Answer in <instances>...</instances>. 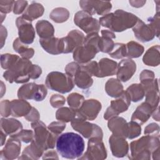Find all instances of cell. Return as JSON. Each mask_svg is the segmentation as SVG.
I'll use <instances>...</instances> for the list:
<instances>
[{
	"label": "cell",
	"instance_id": "cell-20",
	"mask_svg": "<svg viewBox=\"0 0 160 160\" xmlns=\"http://www.w3.org/2000/svg\"><path fill=\"white\" fill-rule=\"evenodd\" d=\"M109 54L112 58L116 59H119L125 57L126 56L127 54L126 46L124 44L116 43L114 45L112 51Z\"/></svg>",
	"mask_w": 160,
	"mask_h": 160
},
{
	"label": "cell",
	"instance_id": "cell-21",
	"mask_svg": "<svg viewBox=\"0 0 160 160\" xmlns=\"http://www.w3.org/2000/svg\"><path fill=\"white\" fill-rule=\"evenodd\" d=\"M69 105L73 110H78L82 106L83 102V97L79 94L72 93L68 97Z\"/></svg>",
	"mask_w": 160,
	"mask_h": 160
},
{
	"label": "cell",
	"instance_id": "cell-3",
	"mask_svg": "<svg viewBox=\"0 0 160 160\" xmlns=\"http://www.w3.org/2000/svg\"><path fill=\"white\" fill-rule=\"evenodd\" d=\"M46 83L49 89L62 93L71 91L74 87L72 77L58 72L49 73L46 78Z\"/></svg>",
	"mask_w": 160,
	"mask_h": 160
},
{
	"label": "cell",
	"instance_id": "cell-9",
	"mask_svg": "<svg viewBox=\"0 0 160 160\" xmlns=\"http://www.w3.org/2000/svg\"><path fill=\"white\" fill-rule=\"evenodd\" d=\"M84 38V35L81 31L77 30L71 31L68 36L62 38L64 44L63 52L68 53L74 51V48L81 45Z\"/></svg>",
	"mask_w": 160,
	"mask_h": 160
},
{
	"label": "cell",
	"instance_id": "cell-16",
	"mask_svg": "<svg viewBox=\"0 0 160 160\" xmlns=\"http://www.w3.org/2000/svg\"><path fill=\"white\" fill-rule=\"evenodd\" d=\"M1 130L6 134L11 136L16 134L17 131L22 128V124L16 119H1Z\"/></svg>",
	"mask_w": 160,
	"mask_h": 160
},
{
	"label": "cell",
	"instance_id": "cell-8",
	"mask_svg": "<svg viewBox=\"0 0 160 160\" xmlns=\"http://www.w3.org/2000/svg\"><path fill=\"white\" fill-rule=\"evenodd\" d=\"M84 155L88 156V159H104L106 158V151L101 139L96 138L89 139L88 149Z\"/></svg>",
	"mask_w": 160,
	"mask_h": 160
},
{
	"label": "cell",
	"instance_id": "cell-24",
	"mask_svg": "<svg viewBox=\"0 0 160 160\" xmlns=\"http://www.w3.org/2000/svg\"><path fill=\"white\" fill-rule=\"evenodd\" d=\"M106 91L107 93L109 94V96H110V94H111L113 89H117L118 91L122 92V86L121 84V82H119L118 81H117V79H111L106 83Z\"/></svg>",
	"mask_w": 160,
	"mask_h": 160
},
{
	"label": "cell",
	"instance_id": "cell-17",
	"mask_svg": "<svg viewBox=\"0 0 160 160\" xmlns=\"http://www.w3.org/2000/svg\"><path fill=\"white\" fill-rule=\"evenodd\" d=\"M37 32L41 39H48L53 36L54 28L51 23L46 21H39L36 24Z\"/></svg>",
	"mask_w": 160,
	"mask_h": 160
},
{
	"label": "cell",
	"instance_id": "cell-27",
	"mask_svg": "<svg viewBox=\"0 0 160 160\" xmlns=\"http://www.w3.org/2000/svg\"><path fill=\"white\" fill-rule=\"evenodd\" d=\"M65 128L66 124L57 122H54L49 124V126H48V128L56 135H58L59 133H61Z\"/></svg>",
	"mask_w": 160,
	"mask_h": 160
},
{
	"label": "cell",
	"instance_id": "cell-23",
	"mask_svg": "<svg viewBox=\"0 0 160 160\" xmlns=\"http://www.w3.org/2000/svg\"><path fill=\"white\" fill-rule=\"evenodd\" d=\"M19 59V56L14 54H2L1 66L4 69H9Z\"/></svg>",
	"mask_w": 160,
	"mask_h": 160
},
{
	"label": "cell",
	"instance_id": "cell-6",
	"mask_svg": "<svg viewBox=\"0 0 160 160\" xmlns=\"http://www.w3.org/2000/svg\"><path fill=\"white\" fill-rule=\"evenodd\" d=\"M29 21L22 17L18 18L16 21L17 27L19 29V39L22 42L26 44L32 43L35 36L34 28Z\"/></svg>",
	"mask_w": 160,
	"mask_h": 160
},
{
	"label": "cell",
	"instance_id": "cell-11",
	"mask_svg": "<svg viewBox=\"0 0 160 160\" xmlns=\"http://www.w3.org/2000/svg\"><path fill=\"white\" fill-rule=\"evenodd\" d=\"M39 42L42 47L49 53L58 54L64 52V44L62 39L48 38L41 39Z\"/></svg>",
	"mask_w": 160,
	"mask_h": 160
},
{
	"label": "cell",
	"instance_id": "cell-2",
	"mask_svg": "<svg viewBox=\"0 0 160 160\" xmlns=\"http://www.w3.org/2000/svg\"><path fill=\"white\" fill-rule=\"evenodd\" d=\"M138 19L134 14L118 9L114 13L101 18L99 24L114 31L120 32L133 26Z\"/></svg>",
	"mask_w": 160,
	"mask_h": 160
},
{
	"label": "cell",
	"instance_id": "cell-1",
	"mask_svg": "<svg viewBox=\"0 0 160 160\" xmlns=\"http://www.w3.org/2000/svg\"><path fill=\"white\" fill-rule=\"evenodd\" d=\"M85 147L82 138L74 132H65L56 139V149L63 158L73 159L82 156Z\"/></svg>",
	"mask_w": 160,
	"mask_h": 160
},
{
	"label": "cell",
	"instance_id": "cell-15",
	"mask_svg": "<svg viewBox=\"0 0 160 160\" xmlns=\"http://www.w3.org/2000/svg\"><path fill=\"white\" fill-rule=\"evenodd\" d=\"M117 139L119 146H118L112 136L109 138V143L111 144L112 154L113 156L117 157H123L127 154L128 151V142L122 138Z\"/></svg>",
	"mask_w": 160,
	"mask_h": 160
},
{
	"label": "cell",
	"instance_id": "cell-19",
	"mask_svg": "<svg viewBox=\"0 0 160 160\" xmlns=\"http://www.w3.org/2000/svg\"><path fill=\"white\" fill-rule=\"evenodd\" d=\"M76 112L73 109H69L68 108H63L59 109L56 112V118L59 121L64 122H69L71 121L74 117ZM73 120V119H72Z\"/></svg>",
	"mask_w": 160,
	"mask_h": 160
},
{
	"label": "cell",
	"instance_id": "cell-22",
	"mask_svg": "<svg viewBox=\"0 0 160 160\" xmlns=\"http://www.w3.org/2000/svg\"><path fill=\"white\" fill-rule=\"evenodd\" d=\"M14 49L19 53L24 58H29L33 56V49L32 48H27L24 46H19L18 39L17 38L13 44Z\"/></svg>",
	"mask_w": 160,
	"mask_h": 160
},
{
	"label": "cell",
	"instance_id": "cell-5",
	"mask_svg": "<svg viewBox=\"0 0 160 160\" xmlns=\"http://www.w3.org/2000/svg\"><path fill=\"white\" fill-rule=\"evenodd\" d=\"M74 23L86 33L98 32L99 23L97 19L92 18L91 14L84 11H80L74 16Z\"/></svg>",
	"mask_w": 160,
	"mask_h": 160
},
{
	"label": "cell",
	"instance_id": "cell-25",
	"mask_svg": "<svg viewBox=\"0 0 160 160\" xmlns=\"http://www.w3.org/2000/svg\"><path fill=\"white\" fill-rule=\"evenodd\" d=\"M128 138L129 139H132L139 136L141 134V127L139 124H136L132 122H131L128 124Z\"/></svg>",
	"mask_w": 160,
	"mask_h": 160
},
{
	"label": "cell",
	"instance_id": "cell-26",
	"mask_svg": "<svg viewBox=\"0 0 160 160\" xmlns=\"http://www.w3.org/2000/svg\"><path fill=\"white\" fill-rule=\"evenodd\" d=\"M11 137L16 138L18 139H20L23 142H29L32 141L33 136H32V132L31 131L24 130L19 132L18 134L11 136Z\"/></svg>",
	"mask_w": 160,
	"mask_h": 160
},
{
	"label": "cell",
	"instance_id": "cell-4",
	"mask_svg": "<svg viewBox=\"0 0 160 160\" xmlns=\"http://www.w3.org/2000/svg\"><path fill=\"white\" fill-rule=\"evenodd\" d=\"M47 90L42 84L29 83L22 86L19 89L18 96L25 99H33L35 101H42L46 96Z\"/></svg>",
	"mask_w": 160,
	"mask_h": 160
},
{
	"label": "cell",
	"instance_id": "cell-18",
	"mask_svg": "<svg viewBox=\"0 0 160 160\" xmlns=\"http://www.w3.org/2000/svg\"><path fill=\"white\" fill-rule=\"evenodd\" d=\"M128 48L126 56L128 58H138L143 52L144 48L137 42H130L127 44Z\"/></svg>",
	"mask_w": 160,
	"mask_h": 160
},
{
	"label": "cell",
	"instance_id": "cell-14",
	"mask_svg": "<svg viewBox=\"0 0 160 160\" xmlns=\"http://www.w3.org/2000/svg\"><path fill=\"white\" fill-rule=\"evenodd\" d=\"M11 104V114L16 117L25 116L31 108L28 102L23 100H13Z\"/></svg>",
	"mask_w": 160,
	"mask_h": 160
},
{
	"label": "cell",
	"instance_id": "cell-7",
	"mask_svg": "<svg viewBox=\"0 0 160 160\" xmlns=\"http://www.w3.org/2000/svg\"><path fill=\"white\" fill-rule=\"evenodd\" d=\"M101 104L98 101L94 99H88L84 102L81 107L78 109V114L81 118L93 120L96 118L98 111L91 109H100Z\"/></svg>",
	"mask_w": 160,
	"mask_h": 160
},
{
	"label": "cell",
	"instance_id": "cell-12",
	"mask_svg": "<svg viewBox=\"0 0 160 160\" xmlns=\"http://www.w3.org/2000/svg\"><path fill=\"white\" fill-rule=\"evenodd\" d=\"M21 149V143L18 139L11 137V139L7 142L6 146L2 150L1 153H4L6 159H14L16 158L19 155Z\"/></svg>",
	"mask_w": 160,
	"mask_h": 160
},
{
	"label": "cell",
	"instance_id": "cell-10",
	"mask_svg": "<svg viewBox=\"0 0 160 160\" xmlns=\"http://www.w3.org/2000/svg\"><path fill=\"white\" fill-rule=\"evenodd\" d=\"M136 71V63L129 59H124L118 66L117 77L122 81H127Z\"/></svg>",
	"mask_w": 160,
	"mask_h": 160
},
{
	"label": "cell",
	"instance_id": "cell-13",
	"mask_svg": "<svg viewBox=\"0 0 160 160\" xmlns=\"http://www.w3.org/2000/svg\"><path fill=\"white\" fill-rule=\"evenodd\" d=\"M85 68L80 66L74 74V82L81 88H87L92 84V79L91 78V74L87 71H85Z\"/></svg>",
	"mask_w": 160,
	"mask_h": 160
}]
</instances>
